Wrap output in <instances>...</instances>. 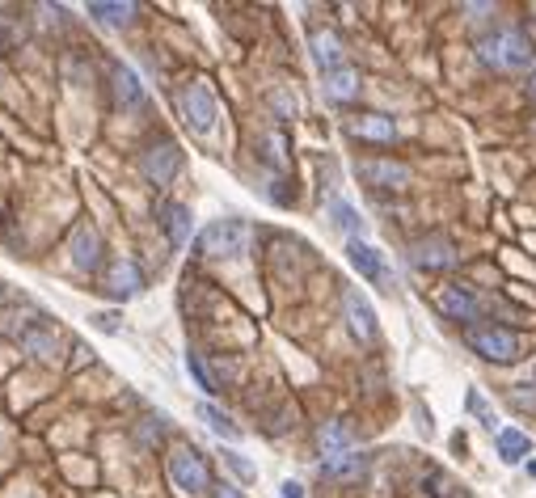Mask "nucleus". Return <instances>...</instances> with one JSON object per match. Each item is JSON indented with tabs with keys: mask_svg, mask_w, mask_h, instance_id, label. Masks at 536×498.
I'll use <instances>...</instances> for the list:
<instances>
[{
	"mask_svg": "<svg viewBox=\"0 0 536 498\" xmlns=\"http://www.w3.org/2000/svg\"><path fill=\"white\" fill-rule=\"evenodd\" d=\"M528 473H532V478H536V461H528Z\"/></svg>",
	"mask_w": 536,
	"mask_h": 498,
	"instance_id": "nucleus-33",
	"label": "nucleus"
},
{
	"mask_svg": "<svg viewBox=\"0 0 536 498\" xmlns=\"http://www.w3.org/2000/svg\"><path fill=\"white\" fill-rule=\"evenodd\" d=\"M140 291H144V271L135 262H114L110 271H106V296L110 300H131Z\"/></svg>",
	"mask_w": 536,
	"mask_h": 498,
	"instance_id": "nucleus-12",
	"label": "nucleus"
},
{
	"mask_svg": "<svg viewBox=\"0 0 536 498\" xmlns=\"http://www.w3.org/2000/svg\"><path fill=\"white\" fill-rule=\"evenodd\" d=\"M21 351L47 363V359H55V351H60V338H55V330H51L47 322H30L21 330Z\"/></svg>",
	"mask_w": 536,
	"mask_h": 498,
	"instance_id": "nucleus-17",
	"label": "nucleus"
},
{
	"mask_svg": "<svg viewBox=\"0 0 536 498\" xmlns=\"http://www.w3.org/2000/svg\"><path fill=\"white\" fill-rule=\"evenodd\" d=\"M477 60L494 72H524L536 60V47L520 26H499L477 38Z\"/></svg>",
	"mask_w": 536,
	"mask_h": 498,
	"instance_id": "nucleus-1",
	"label": "nucleus"
},
{
	"mask_svg": "<svg viewBox=\"0 0 536 498\" xmlns=\"http://www.w3.org/2000/svg\"><path fill=\"white\" fill-rule=\"evenodd\" d=\"M494 448H499V456H503L507 465H520V461L532 456V435L520 431V427H503V431L494 435Z\"/></svg>",
	"mask_w": 536,
	"mask_h": 498,
	"instance_id": "nucleus-18",
	"label": "nucleus"
},
{
	"mask_svg": "<svg viewBox=\"0 0 536 498\" xmlns=\"http://www.w3.org/2000/svg\"><path fill=\"white\" fill-rule=\"evenodd\" d=\"M186 371L195 376V385L203 388V393H215V376H212V371H207V363H203L199 355H186Z\"/></svg>",
	"mask_w": 536,
	"mask_h": 498,
	"instance_id": "nucleus-27",
	"label": "nucleus"
},
{
	"mask_svg": "<svg viewBox=\"0 0 536 498\" xmlns=\"http://www.w3.org/2000/svg\"><path fill=\"white\" fill-rule=\"evenodd\" d=\"M165 469H169V482H174V490L182 498H199L212 490V469H207V461L195 448H174Z\"/></svg>",
	"mask_w": 536,
	"mask_h": 498,
	"instance_id": "nucleus-2",
	"label": "nucleus"
},
{
	"mask_svg": "<svg viewBox=\"0 0 536 498\" xmlns=\"http://www.w3.org/2000/svg\"><path fill=\"white\" fill-rule=\"evenodd\" d=\"M140 13V4H110V0H89V17H98L102 26H131V17Z\"/></svg>",
	"mask_w": 536,
	"mask_h": 498,
	"instance_id": "nucleus-22",
	"label": "nucleus"
},
{
	"mask_svg": "<svg viewBox=\"0 0 536 498\" xmlns=\"http://www.w3.org/2000/svg\"><path fill=\"white\" fill-rule=\"evenodd\" d=\"M161 228H165V237H169V245L182 249V245L191 241V233H195V216H191L186 203H165L161 208Z\"/></svg>",
	"mask_w": 536,
	"mask_h": 498,
	"instance_id": "nucleus-16",
	"label": "nucleus"
},
{
	"mask_svg": "<svg viewBox=\"0 0 536 498\" xmlns=\"http://www.w3.org/2000/svg\"><path fill=\"white\" fill-rule=\"evenodd\" d=\"M72 266H77V271H89V274L102 266V233L89 225V220L72 228Z\"/></svg>",
	"mask_w": 536,
	"mask_h": 498,
	"instance_id": "nucleus-11",
	"label": "nucleus"
},
{
	"mask_svg": "<svg viewBox=\"0 0 536 498\" xmlns=\"http://www.w3.org/2000/svg\"><path fill=\"white\" fill-rule=\"evenodd\" d=\"M329 216H334V225L346 228L351 233V241H359V233H363V220H359V211L346 203V199H329Z\"/></svg>",
	"mask_w": 536,
	"mask_h": 498,
	"instance_id": "nucleus-25",
	"label": "nucleus"
},
{
	"mask_svg": "<svg viewBox=\"0 0 536 498\" xmlns=\"http://www.w3.org/2000/svg\"><path fill=\"white\" fill-rule=\"evenodd\" d=\"M342 322H346V330H351L355 342H376V313L355 288L342 296Z\"/></svg>",
	"mask_w": 536,
	"mask_h": 498,
	"instance_id": "nucleus-8",
	"label": "nucleus"
},
{
	"mask_svg": "<svg viewBox=\"0 0 536 498\" xmlns=\"http://www.w3.org/2000/svg\"><path fill=\"white\" fill-rule=\"evenodd\" d=\"M435 308L448 317V322H473V317H477V296L465 288H439Z\"/></svg>",
	"mask_w": 536,
	"mask_h": 498,
	"instance_id": "nucleus-15",
	"label": "nucleus"
},
{
	"mask_svg": "<svg viewBox=\"0 0 536 498\" xmlns=\"http://www.w3.org/2000/svg\"><path fill=\"white\" fill-rule=\"evenodd\" d=\"M212 498H241V490H232V486H212Z\"/></svg>",
	"mask_w": 536,
	"mask_h": 498,
	"instance_id": "nucleus-32",
	"label": "nucleus"
},
{
	"mask_svg": "<svg viewBox=\"0 0 536 498\" xmlns=\"http://www.w3.org/2000/svg\"><path fill=\"white\" fill-rule=\"evenodd\" d=\"M346 262L355 266L368 283H380V288H393V274H389V262L376 254L368 241H346Z\"/></svg>",
	"mask_w": 536,
	"mask_h": 498,
	"instance_id": "nucleus-10",
	"label": "nucleus"
},
{
	"mask_svg": "<svg viewBox=\"0 0 536 498\" xmlns=\"http://www.w3.org/2000/svg\"><path fill=\"white\" fill-rule=\"evenodd\" d=\"M456 262H460V254L443 237H426V241L410 245V266H418V271H452Z\"/></svg>",
	"mask_w": 536,
	"mask_h": 498,
	"instance_id": "nucleus-7",
	"label": "nucleus"
},
{
	"mask_svg": "<svg viewBox=\"0 0 536 498\" xmlns=\"http://www.w3.org/2000/svg\"><path fill=\"white\" fill-rule=\"evenodd\" d=\"M317 439H321L325 456H342V452H351V427H346V422H325Z\"/></svg>",
	"mask_w": 536,
	"mask_h": 498,
	"instance_id": "nucleus-23",
	"label": "nucleus"
},
{
	"mask_svg": "<svg viewBox=\"0 0 536 498\" xmlns=\"http://www.w3.org/2000/svg\"><path fill=\"white\" fill-rule=\"evenodd\" d=\"M224 461H228V469H232V473H237L241 482H254V478H258V469L249 465L245 456H237V452H224Z\"/></svg>",
	"mask_w": 536,
	"mask_h": 498,
	"instance_id": "nucleus-28",
	"label": "nucleus"
},
{
	"mask_svg": "<svg viewBox=\"0 0 536 498\" xmlns=\"http://www.w3.org/2000/svg\"><path fill=\"white\" fill-rule=\"evenodd\" d=\"M325 97H329V102H355L359 97V72L355 68L325 72Z\"/></svg>",
	"mask_w": 536,
	"mask_h": 498,
	"instance_id": "nucleus-21",
	"label": "nucleus"
},
{
	"mask_svg": "<svg viewBox=\"0 0 536 498\" xmlns=\"http://www.w3.org/2000/svg\"><path fill=\"white\" fill-rule=\"evenodd\" d=\"M93 322H98V330H106V334H114V330H118V325H114V317H110V313H98Z\"/></svg>",
	"mask_w": 536,
	"mask_h": 498,
	"instance_id": "nucleus-30",
	"label": "nucleus"
},
{
	"mask_svg": "<svg viewBox=\"0 0 536 498\" xmlns=\"http://www.w3.org/2000/svg\"><path fill=\"white\" fill-rule=\"evenodd\" d=\"M346 131L355 140H368V144H393L397 140V123H393L389 114H359V118L346 123Z\"/></svg>",
	"mask_w": 536,
	"mask_h": 498,
	"instance_id": "nucleus-13",
	"label": "nucleus"
},
{
	"mask_svg": "<svg viewBox=\"0 0 536 498\" xmlns=\"http://www.w3.org/2000/svg\"><path fill=\"white\" fill-rule=\"evenodd\" d=\"M199 249L207 257H241L249 249V225L245 220H215L203 228Z\"/></svg>",
	"mask_w": 536,
	"mask_h": 498,
	"instance_id": "nucleus-4",
	"label": "nucleus"
},
{
	"mask_svg": "<svg viewBox=\"0 0 536 498\" xmlns=\"http://www.w3.org/2000/svg\"><path fill=\"white\" fill-rule=\"evenodd\" d=\"M532 97H536V77H532Z\"/></svg>",
	"mask_w": 536,
	"mask_h": 498,
	"instance_id": "nucleus-34",
	"label": "nucleus"
},
{
	"mask_svg": "<svg viewBox=\"0 0 536 498\" xmlns=\"http://www.w3.org/2000/svg\"><path fill=\"white\" fill-rule=\"evenodd\" d=\"M465 405H469V414L482 418V427H486V431H494V435L503 431V427H499V418H494V410H490V402L477 393V388H469V393H465Z\"/></svg>",
	"mask_w": 536,
	"mask_h": 498,
	"instance_id": "nucleus-26",
	"label": "nucleus"
},
{
	"mask_svg": "<svg viewBox=\"0 0 536 498\" xmlns=\"http://www.w3.org/2000/svg\"><path fill=\"white\" fill-rule=\"evenodd\" d=\"M178 114L182 123L191 131H199V135H207V131L215 127V94L207 89V81H186L178 89Z\"/></svg>",
	"mask_w": 536,
	"mask_h": 498,
	"instance_id": "nucleus-3",
	"label": "nucleus"
},
{
	"mask_svg": "<svg viewBox=\"0 0 536 498\" xmlns=\"http://www.w3.org/2000/svg\"><path fill=\"white\" fill-rule=\"evenodd\" d=\"M199 418H203V422H207V427H212L220 439H228V444H232V439H241V427H237V422H232L224 410H215V405L203 402V405H199Z\"/></svg>",
	"mask_w": 536,
	"mask_h": 498,
	"instance_id": "nucleus-24",
	"label": "nucleus"
},
{
	"mask_svg": "<svg viewBox=\"0 0 536 498\" xmlns=\"http://www.w3.org/2000/svg\"><path fill=\"white\" fill-rule=\"evenodd\" d=\"M359 177L372 186V191H406L410 186V165L402 161H359Z\"/></svg>",
	"mask_w": 536,
	"mask_h": 498,
	"instance_id": "nucleus-9",
	"label": "nucleus"
},
{
	"mask_svg": "<svg viewBox=\"0 0 536 498\" xmlns=\"http://www.w3.org/2000/svg\"><path fill=\"white\" fill-rule=\"evenodd\" d=\"M114 102H118L123 110H135V106H144V85H140V77H135L127 64L114 68Z\"/></svg>",
	"mask_w": 536,
	"mask_h": 498,
	"instance_id": "nucleus-20",
	"label": "nucleus"
},
{
	"mask_svg": "<svg viewBox=\"0 0 536 498\" xmlns=\"http://www.w3.org/2000/svg\"><path fill=\"white\" fill-rule=\"evenodd\" d=\"M309 51H313V60H317L321 72H338V68H346V51H342V38L334 30H313L309 34Z\"/></svg>",
	"mask_w": 536,
	"mask_h": 498,
	"instance_id": "nucleus-14",
	"label": "nucleus"
},
{
	"mask_svg": "<svg viewBox=\"0 0 536 498\" xmlns=\"http://www.w3.org/2000/svg\"><path fill=\"white\" fill-rule=\"evenodd\" d=\"M363 469H368V456L363 452H342V456H325L321 461V473L325 478H338V482H355L363 478Z\"/></svg>",
	"mask_w": 536,
	"mask_h": 498,
	"instance_id": "nucleus-19",
	"label": "nucleus"
},
{
	"mask_svg": "<svg viewBox=\"0 0 536 498\" xmlns=\"http://www.w3.org/2000/svg\"><path fill=\"white\" fill-rule=\"evenodd\" d=\"M465 342H469V347L482 355L486 363H516V359H520V338L511 334V330H499V325L469 330Z\"/></svg>",
	"mask_w": 536,
	"mask_h": 498,
	"instance_id": "nucleus-5",
	"label": "nucleus"
},
{
	"mask_svg": "<svg viewBox=\"0 0 536 498\" xmlns=\"http://www.w3.org/2000/svg\"><path fill=\"white\" fill-rule=\"evenodd\" d=\"M511 402H516V405H524V410H536V393H532V385L511 388Z\"/></svg>",
	"mask_w": 536,
	"mask_h": 498,
	"instance_id": "nucleus-29",
	"label": "nucleus"
},
{
	"mask_svg": "<svg viewBox=\"0 0 536 498\" xmlns=\"http://www.w3.org/2000/svg\"><path fill=\"white\" fill-rule=\"evenodd\" d=\"M283 490V498H305V490H300V482H283L279 486Z\"/></svg>",
	"mask_w": 536,
	"mask_h": 498,
	"instance_id": "nucleus-31",
	"label": "nucleus"
},
{
	"mask_svg": "<svg viewBox=\"0 0 536 498\" xmlns=\"http://www.w3.org/2000/svg\"><path fill=\"white\" fill-rule=\"evenodd\" d=\"M182 169V148L174 144V140H152V144L140 152V174L152 182V186H169L174 182V174Z\"/></svg>",
	"mask_w": 536,
	"mask_h": 498,
	"instance_id": "nucleus-6",
	"label": "nucleus"
}]
</instances>
